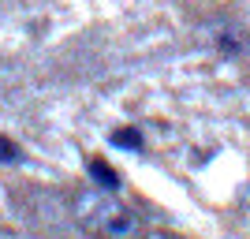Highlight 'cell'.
<instances>
[{
	"label": "cell",
	"instance_id": "cell-2",
	"mask_svg": "<svg viewBox=\"0 0 250 239\" xmlns=\"http://www.w3.org/2000/svg\"><path fill=\"white\" fill-rule=\"evenodd\" d=\"M213 45L220 49V56H239L243 49L250 45V34L243 30V26H235V22H228V26H220L217 34H213Z\"/></svg>",
	"mask_w": 250,
	"mask_h": 239
},
{
	"label": "cell",
	"instance_id": "cell-6",
	"mask_svg": "<svg viewBox=\"0 0 250 239\" xmlns=\"http://www.w3.org/2000/svg\"><path fill=\"white\" fill-rule=\"evenodd\" d=\"M161 239H183V236H176V232H161Z\"/></svg>",
	"mask_w": 250,
	"mask_h": 239
},
{
	"label": "cell",
	"instance_id": "cell-4",
	"mask_svg": "<svg viewBox=\"0 0 250 239\" xmlns=\"http://www.w3.org/2000/svg\"><path fill=\"white\" fill-rule=\"evenodd\" d=\"M112 142L124 146V150H142V146H146L138 127H116V131H112Z\"/></svg>",
	"mask_w": 250,
	"mask_h": 239
},
{
	"label": "cell",
	"instance_id": "cell-3",
	"mask_svg": "<svg viewBox=\"0 0 250 239\" xmlns=\"http://www.w3.org/2000/svg\"><path fill=\"white\" fill-rule=\"evenodd\" d=\"M86 168H90V179H94L101 191H116V187H120V172H116L104 157H90V161H86Z\"/></svg>",
	"mask_w": 250,
	"mask_h": 239
},
{
	"label": "cell",
	"instance_id": "cell-5",
	"mask_svg": "<svg viewBox=\"0 0 250 239\" xmlns=\"http://www.w3.org/2000/svg\"><path fill=\"white\" fill-rule=\"evenodd\" d=\"M26 161V153H22L19 142H11L8 135H0V165H22Z\"/></svg>",
	"mask_w": 250,
	"mask_h": 239
},
{
	"label": "cell",
	"instance_id": "cell-1",
	"mask_svg": "<svg viewBox=\"0 0 250 239\" xmlns=\"http://www.w3.org/2000/svg\"><path fill=\"white\" fill-rule=\"evenodd\" d=\"M71 217L90 239H146L138 213L108 191H79L71 198Z\"/></svg>",
	"mask_w": 250,
	"mask_h": 239
}]
</instances>
